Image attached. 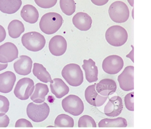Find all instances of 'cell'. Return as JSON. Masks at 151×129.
<instances>
[{
    "label": "cell",
    "instance_id": "cell-1",
    "mask_svg": "<svg viewBox=\"0 0 151 129\" xmlns=\"http://www.w3.org/2000/svg\"><path fill=\"white\" fill-rule=\"evenodd\" d=\"M63 23V19L60 14L56 12H49L41 17L40 28L45 34L51 35L59 30Z\"/></svg>",
    "mask_w": 151,
    "mask_h": 129
},
{
    "label": "cell",
    "instance_id": "cell-2",
    "mask_svg": "<svg viewBox=\"0 0 151 129\" xmlns=\"http://www.w3.org/2000/svg\"><path fill=\"white\" fill-rule=\"evenodd\" d=\"M62 75L69 85L78 87L83 82V74L80 66L76 64H70L63 68Z\"/></svg>",
    "mask_w": 151,
    "mask_h": 129
},
{
    "label": "cell",
    "instance_id": "cell-3",
    "mask_svg": "<svg viewBox=\"0 0 151 129\" xmlns=\"http://www.w3.org/2000/svg\"><path fill=\"white\" fill-rule=\"evenodd\" d=\"M105 38L110 45L119 47L126 43L128 40V34L122 26L114 25L107 29L105 33Z\"/></svg>",
    "mask_w": 151,
    "mask_h": 129
},
{
    "label": "cell",
    "instance_id": "cell-4",
    "mask_svg": "<svg viewBox=\"0 0 151 129\" xmlns=\"http://www.w3.org/2000/svg\"><path fill=\"white\" fill-rule=\"evenodd\" d=\"M22 42L28 50L37 52L45 47L46 41L45 37L39 32H31L22 35Z\"/></svg>",
    "mask_w": 151,
    "mask_h": 129
},
{
    "label": "cell",
    "instance_id": "cell-5",
    "mask_svg": "<svg viewBox=\"0 0 151 129\" xmlns=\"http://www.w3.org/2000/svg\"><path fill=\"white\" fill-rule=\"evenodd\" d=\"M27 115L34 122H41L46 120L50 113V108L46 102L37 104L31 102L27 107Z\"/></svg>",
    "mask_w": 151,
    "mask_h": 129
},
{
    "label": "cell",
    "instance_id": "cell-6",
    "mask_svg": "<svg viewBox=\"0 0 151 129\" xmlns=\"http://www.w3.org/2000/svg\"><path fill=\"white\" fill-rule=\"evenodd\" d=\"M109 17L116 23L126 22L129 18V9L126 3L122 1H115L109 9Z\"/></svg>",
    "mask_w": 151,
    "mask_h": 129
},
{
    "label": "cell",
    "instance_id": "cell-7",
    "mask_svg": "<svg viewBox=\"0 0 151 129\" xmlns=\"http://www.w3.org/2000/svg\"><path fill=\"white\" fill-rule=\"evenodd\" d=\"M62 107L65 112L73 116L81 115L84 110V104L78 96L70 95L65 98L62 102Z\"/></svg>",
    "mask_w": 151,
    "mask_h": 129
},
{
    "label": "cell",
    "instance_id": "cell-8",
    "mask_svg": "<svg viewBox=\"0 0 151 129\" xmlns=\"http://www.w3.org/2000/svg\"><path fill=\"white\" fill-rule=\"evenodd\" d=\"M34 90V83L32 79L24 77L17 82L14 88V94L17 98L22 100H27Z\"/></svg>",
    "mask_w": 151,
    "mask_h": 129
},
{
    "label": "cell",
    "instance_id": "cell-9",
    "mask_svg": "<svg viewBox=\"0 0 151 129\" xmlns=\"http://www.w3.org/2000/svg\"><path fill=\"white\" fill-rule=\"evenodd\" d=\"M124 62L121 57L111 55L104 59L102 64L104 71L109 74H116L123 68Z\"/></svg>",
    "mask_w": 151,
    "mask_h": 129
},
{
    "label": "cell",
    "instance_id": "cell-10",
    "mask_svg": "<svg viewBox=\"0 0 151 129\" xmlns=\"http://www.w3.org/2000/svg\"><path fill=\"white\" fill-rule=\"evenodd\" d=\"M118 81L122 90L128 91L134 89V67L129 66L118 76Z\"/></svg>",
    "mask_w": 151,
    "mask_h": 129
},
{
    "label": "cell",
    "instance_id": "cell-11",
    "mask_svg": "<svg viewBox=\"0 0 151 129\" xmlns=\"http://www.w3.org/2000/svg\"><path fill=\"white\" fill-rule=\"evenodd\" d=\"M18 50L14 43L6 42L0 46V62L6 64L17 59Z\"/></svg>",
    "mask_w": 151,
    "mask_h": 129
},
{
    "label": "cell",
    "instance_id": "cell-12",
    "mask_svg": "<svg viewBox=\"0 0 151 129\" xmlns=\"http://www.w3.org/2000/svg\"><path fill=\"white\" fill-rule=\"evenodd\" d=\"M96 84L90 85L85 90L84 96L86 100L91 105L95 107H101L106 102L108 97L98 94L96 90Z\"/></svg>",
    "mask_w": 151,
    "mask_h": 129
},
{
    "label": "cell",
    "instance_id": "cell-13",
    "mask_svg": "<svg viewBox=\"0 0 151 129\" xmlns=\"http://www.w3.org/2000/svg\"><path fill=\"white\" fill-rule=\"evenodd\" d=\"M122 99L119 96H114L104 107V114L109 117H116L121 114L123 110Z\"/></svg>",
    "mask_w": 151,
    "mask_h": 129
},
{
    "label": "cell",
    "instance_id": "cell-14",
    "mask_svg": "<svg viewBox=\"0 0 151 129\" xmlns=\"http://www.w3.org/2000/svg\"><path fill=\"white\" fill-rule=\"evenodd\" d=\"M66 40L61 35H56L50 39L49 49L51 53L55 56H61L67 50Z\"/></svg>",
    "mask_w": 151,
    "mask_h": 129
},
{
    "label": "cell",
    "instance_id": "cell-15",
    "mask_svg": "<svg viewBox=\"0 0 151 129\" xmlns=\"http://www.w3.org/2000/svg\"><path fill=\"white\" fill-rule=\"evenodd\" d=\"M116 89V83L112 79H103L96 85V90L97 92L105 97H109L114 94Z\"/></svg>",
    "mask_w": 151,
    "mask_h": 129
},
{
    "label": "cell",
    "instance_id": "cell-16",
    "mask_svg": "<svg viewBox=\"0 0 151 129\" xmlns=\"http://www.w3.org/2000/svg\"><path fill=\"white\" fill-rule=\"evenodd\" d=\"M16 77L14 73L6 71L0 74V92L8 93L13 89Z\"/></svg>",
    "mask_w": 151,
    "mask_h": 129
},
{
    "label": "cell",
    "instance_id": "cell-17",
    "mask_svg": "<svg viewBox=\"0 0 151 129\" xmlns=\"http://www.w3.org/2000/svg\"><path fill=\"white\" fill-rule=\"evenodd\" d=\"M73 25L81 31H87L91 27L92 20L91 17L87 13L78 12L73 17Z\"/></svg>",
    "mask_w": 151,
    "mask_h": 129
},
{
    "label": "cell",
    "instance_id": "cell-18",
    "mask_svg": "<svg viewBox=\"0 0 151 129\" xmlns=\"http://www.w3.org/2000/svg\"><path fill=\"white\" fill-rule=\"evenodd\" d=\"M33 62L30 57L21 56L19 59L15 62L14 67L15 72L21 75H27L31 72Z\"/></svg>",
    "mask_w": 151,
    "mask_h": 129
},
{
    "label": "cell",
    "instance_id": "cell-19",
    "mask_svg": "<svg viewBox=\"0 0 151 129\" xmlns=\"http://www.w3.org/2000/svg\"><path fill=\"white\" fill-rule=\"evenodd\" d=\"M82 68L84 70L86 74V78L87 81L92 83L98 80V67L96 66L95 62L92 59H84Z\"/></svg>",
    "mask_w": 151,
    "mask_h": 129
},
{
    "label": "cell",
    "instance_id": "cell-20",
    "mask_svg": "<svg viewBox=\"0 0 151 129\" xmlns=\"http://www.w3.org/2000/svg\"><path fill=\"white\" fill-rule=\"evenodd\" d=\"M52 80L53 83L50 84L51 91L57 98H62L70 92L69 87L62 79L56 78Z\"/></svg>",
    "mask_w": 151,
    "mask_h": 129
},
{
    "label": "cell",
    "instance_id": "cell-21",
    "mask_svg": "<svg viewBox=\"0 0 151 129\" xmlns=\"http://www.w3.org/2000/svg\"><path fill=\"white\" fill-rule=\"evenodd\" d=\"M20 16L27 23L35 24L39 19V14L37 8L32 5L24 6L20 12Z\"/></svg>",
    "mask_w": 151,
    "mask_h": 129
},
{
    "label": "cell",
    "instance_id": "cell-22",
    "mask_svg": "<svg viewBox=\"0 0 151 129\" xmlns=\"http://www.w3.org/2000/svg\"><path fill=\"white\" fill-rule=\"evenodd\" d=\"M22 5V0H0V11L6 14H14Z\"/></svg>",
    "mask_w": 151,
    "mask_h": 129
},
{
    "label": "cell",
    "instance_id": "cell-23",
    "mask_svg": "<svg viewBox=\"0 0 151 129\" xmlns=\"http://www.w3.org/2000/svg\"><path fill=\"white\" fill-rule=\"evenodd\" d=\"M48 85L41 83H37L35 86V90L32 94L31 99L37 104H41L45 102V97L49 93Z\"/></svg>",
    "mask_w": 151,
    "mask_h": 129
},
{
    "label": "cell",
    "instance_id": "cell-24",
    "mask_svg": "<svg viewBox=\"0 0 151 129\" xmlns=\"http://www.w3.org/2000/svg\"><path fill=\"white\" fill-rule=\"evenodd\" d=\"M127 126V121L124 118H118L115 119L104 118L98 123L99 128H123Z\"/></svg>",
    "mask_w": 151,
    "mask_h": 129
},
{
    "label": "cell",
    "instance_id": "cell-25",
    "mask_svg": "<svg viewBox=\"0 0 151 129\" xmlns=\"http://www.w3.org/2000/svg\"><path fill=\"white\" fill-rule=\"evenodd\" d=\"M33 73L34 75L37 77V79H39L40 81L44 83H53V80L51 79L50 74L42 64L34 63Z\"/></svg>",
    "mask_w": 151,
    "mask_h": 129
},
{
    "label": "cell",
    "instance_id": "cell-26",
    "mask_svg": "<svg viewBox=\"0 0 151 129\" xmlns=\"http://www.w3.org/2000/svg\"><path fill=\"white\" fill-rule=\"evenodd\" d=\"M9 36L13 39L18 38L25 31V27L22 22L18 20L11 21L8 27Z\"/></svg>",
    "mask_w": 151,
    "mask_h": 129
},
{
    "label": "cell",
    "instance_id": "cell-27",
    "mask_svg": "<svg viewBox=\"0 0 151 129\" xmlns=\"http://www.w3.org/2000/svg\"><path fill=\"white\" fill-rule=\"evenodd\" d=\"M74 120L69 115L62 114L58 115L55 120V127L61 128H72L74 127Z\"/></svg>",
    "mask_w": 151,
    "mask_h": 129
},
{
    "label": "cell",
    "instance_id": "cell-28",
    "mask_svg": "<svg viewBox=\"0 0 151 129\" xmlns=\"http://www.w3.org/2000/svg\"><path fill=\"white\" fill-rule=\"evenodd\" d=\"M59 4L62 12L67 16H71L76 11L74 0H60Z\"/></svg>",
    "mask_w": 151,
    "mask_h": 129
},
{
    "label": "cell",
    "instance_id": "cell-29",
    "mask_svg": "<svg viewBox=\"0 0 151 129\" xmlns=\"http://www.w3.org/2000/svg\"><path fill=\"white\" fill-rule=\"evenodd\" d=\"M78 128H96L97 125L93 118L89 115H85L81 116L78 121Z\"/></svg>",
    "mask_w": 151,
    "mask_h": 129
},
{
    "label": "cell",
    "instance_id": "cell-30",
    "mask_svg": "<svg viewBox=\"0 0 151 129\" xmlns=\"http://www.w3.org/2000/svg\"><path fill=\"white\" fill-rule=\"evenodd\" d=\"M124 104L127 109L129 111H134V92L127 94L124 97Z\"/></svg>",
    "mask_w": 151,
    "mask_h": 129
},
{
    "label": "cell",
    "instance_id": "cell-31",
    "mask_svg": "<svg viewBox=\"0 0 151 129\" xmlns=\"http://www.w3.org/2000/svg\"><path fill=\"white\" fill-rule=\"evenodd\" d=\"M9 105L8 99L6 97L0 95V116L5 115L8 112Z\"/></svg>",
    "mask_w": 151,
    "mask_h": 129
},
{
    "label": "cell",
    "instance_id": "cell-32",
    "mask_svg": "<svg viewBox=\"0 0 151 129\" xmlns=\"http://www.w3.org/2000/svg\"><path fill=\"white\" fill-rule=\"evenodd\" d=\"M35 2L40 8L49 9L55 6L57 0H34Z\"/></svg>",
    "mask_w": 151,
    "mask_h": 129
},
{
    "label": "cell",
    "instance_id": "cell-33",
    "mask_svg": "<svg viewBox=\"0 0 151 129\" xmlns=\"http://www.w3.org/2000/svg\"><path fill=\"white\" fill-rule=\"evenodd\" d=\"M15 127L16 128H33V125L29 121L24 118H21L16 122Z\"/></svg>",
    "mask_w": 151,
    "mask_h": 129
},
{
    "label": "cell",
    "instance_id": "cell-34",
    "mask_svg": "<svg viewBox=\"0 0 151 129\" xmlns=\"http://www.w3.org/2000/svg\"><path fill=\"white\" fill-rule=\"evenodd\" d=\"M10 122L9 118L7 115L0 116V128H6Z\"/></svg>",
    "mask_w": 151,
    "mask_h": 129
},
{
    "label": "cell",
    "instance_id": "cell-35",
    "mask_svg": "<svg viewBox=\"0 0 151 129\" xmlns=\"http://www.w3.org/2000/svg\"><path fill=\"white\" fill-rule=\"evenodd\" d=\"M109 0H91V2L96 6H103L107 4Z\"/></svg>",
    "mask_w": 151,
    "mask_h": 129
},
{
    "label": "cell",
    "instance_id": "cell-36",
    "mask_svg": "<svg viewBox=\"0 0 151 129\" xmlns=\"http://www.w3.org/2000/svg\"><path fill=\"white\" fill-rule=\"evenodd\" d=\"M6 37V30L2 26L0 25V43L3 42Z\"/></svg>",
    "mask_w": 151,
    "mask_h": 129
},
{
    "label": "cell",
    "instance_id": "cell-37",
    "mask_svg": "<svg viewBox=\"0 0 151 129\" xmlns=\"http://www.w3.org/2000/svg\"><path fill=\"white\" fill-rule=\"evenodd\" d=\"M131 47H132V51L129 54H128L126 56V57L127 58H129L131 59L132 62H134V46L132 45H131Z\"/></svg>",
    "mask_w": 151,
    "mask_h": 129
},
{
    "label": "cell",
    "instance_id": "cell-38",
    "mask_svg": "<svg viewBox=\"0 0 151 129\" xmlns=\"http://www.w3.org/2000/svg\"><path fill=\"white\" fill-rule=\"evenodd\" d=\"M7 67H8V64H7V63L3 64V63H1V62H0V71L5 70V69Z\"/></svg>",
    "mask_w": 151,
    "mask_h": 129
},
{
    "label": "cell",
    "instance_id": "cell-39",
    "mask_svg": "<svg viewBox=\"0 0 151 129\" xmlns=\"http://www.w3.org/2000/svg\"><path fill=\"white\" fill-rule=\"evenodd\" d=\"M128 2L129 3L130 6L134 7V0H128Z\"/></svg>",
    "mask_w": 151,
    "mask_h": 129
},
{
    "label": "cell",
    "instance_id": "cell-40",
    "mask_svg": "<svg viewBox=\"0 0 151 129\" xmlns=\"http://www.w3.org/2000/svg\"><path fill=\"white\" fill-rule=\"evenodd\" d=\"M132 18L134 19V10H132Z\"/></svg>",
    "mask_w": 151,
    "mask_h": 129
},
{
    "label": "cell",
    "instance_id": "cell-41",
    "mask_svg": "<svg viewBox=\"0 0 151 129\" xmlns=\"http://www.w3.org/2000/svg\"><path fill=\"white\" fill-rule=\"evenodd\" d=\"M49 127H51V128H54L55 126H48V128H49Z\"/></svg>",
    "mask_w": 151,
    "mask_h": 129
}]
</instances>
